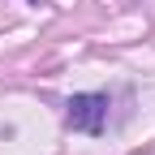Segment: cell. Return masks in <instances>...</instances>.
<instances>
[{"instance_id":"6da1fadb","label":"cell","mask_w":155,"mask_h":155,"mask_svg":"<svg viewBox=\"0 0 155 155\" xmlns=\"http://www.w3.org/2000/svg\"><path fill=\"white\" fill-rule=\"evenodd\" d=\"M65 121H69V129H78V134H104V121H108V95H73Z\"/></svg>"},{"instance_id":"7a4b0ae2","label":"cell","mask_w":155,"mask_h":155,"mask_svg":"<svg viewBox=\"0 0 155 155\" xmlns=\"http://www.w3.org/2000/svg\"><path fill=\"white\" fill-rule=\"evenodd\" d=\"M35 5H39V0H35Z\"/></svg>"}]
</instances>
